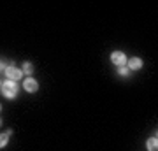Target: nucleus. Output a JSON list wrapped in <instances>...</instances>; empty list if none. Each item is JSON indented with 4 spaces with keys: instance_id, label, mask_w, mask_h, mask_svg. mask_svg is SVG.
Returning a JSON list of instances; mask_svg holds the SVG:
<instances>
[{
    "instance_id": "nucleus-1",
    "label": "nucleus",
    "mask_w": 158,
    "mask_h": 151,
    "mask_svg": "<svg viewBox=\"0 0 158 151\" xmlns=\"http://www.w3.org/2000/svg\"><path fill=\"white\" fill-rule=\"evenodd\" d=\"M2 93H4L7 99H14V97L18 95L16 81H6V83H2Z\"/></svg>"
},
{
    "instance_id": "nucleus-2",
    "label": "nucleus",
    "mask_w": 158,
    "mask_h": 151,
    "mask_svg": "<svg viewBox=\"0 0 158 151\" xmlns=\"http://www.w3.org/2000/svg\"><path fill=\"white\" fill-rule=\"evenodd\" d=\"M111 62H113L114 65H118V67H125V65H127V56H125V53H121V51H113V53H111Z\"/></svg>"
},
{
    "instance_id": "nucleus-3",
    "label": "nucleus",
    "mask_w": 158,
    "mask_h": 151,
    "mask_svg": "<svg viewBox=\"0 0 158 151\" xmlns=\"http://www.w3.org/2000/svg\"><path fill=\"white\" fill-rule=\"evenodd\" d=\"M6 74H7V78H9V81H18V79H21L23 70L14 67V65H9V67L6 69Z\"/></svg>"
},
{
    "instance_id": "nucleus-4",
    "label": "nucleus",
    "mask_w": 158,
    "mask_h": 151,
    "mask_svg": "<svg viewBox=\"0 0 158 151\" xmlns=\"http://www.w3.org/2000/svg\"><path fill=\"white\" fill-rule=\"evenodd\" d=\"M23 88L27 90L28 93H34V91L39 90V83H37L34 78H27L25 81H23Z\"/></svg>"
},
{
    "instance_id": "nucleus-5",
    "label": "nucleus",
    "mask_w": 158,
    "mask_h": 151,
    "mask_svg": "<svg viewBox=\"0 0 158 151\" xmlns=\"http://www.w3.org/2000/svg\"><path fill=\"white\" fill-rule=\"evenodd\" d=\"M128 67L132 69V70H139V69L142 67V60L139 58V56H134V58H130V60H128Z\"/></svg>"
},
{
    "instance_id": "nucleus-6",
    "label": "nucleus",
    "mask_w": 158,
    "mask_h": 151,
    "mask_svg": "<svg viewBox=\"0 0 158 151\" xmlns=\"http://www.w3.org/2000/svg\"><path fill=\"white\" fill-rule=\"evenodd\" d=\"M146 148H148V151H158V141H156V137H149L148 142H146Z\"/></svg>"
},
{
    "instance_id": "nucleus-7",
    "label": "nucleus",
    "mask_w": 158,
    "mask_h": 151,
    "mask_svg": "<svg viewBox=\"0 0 158 151\" xmlns=\"http://www.w3.org/2000/svg\"><path fill=\"white\" fill-rule=\"evenodd\" d=\"M12 134V130H7L6 134H0V148H6L9 142V135Z\"/></svg>"
},
{
    "instance_id": "nucleus-8",
    "label": "nucleus",
    "mask_w": 158,
    "mask_h": 151,
    "mask_svg": "<svg viewBox=\"0 0 158 151\" xmlns=\"http://www.w3.org/2000/svg\"><path fill=\"white\" fill-rule=\"evenodd\" d=\"M32 72H34V65H32L30 62H25V63H23V74L30 76Z\"/></svg>"
},
{
    "instance_id": "nucleus-9",
    "label": "nucleus",
    "mask_w": 158,
    "mask_h": 151,
    "mask_svg": "<svg viewBox=\"0 0 158 151\" xmlns=\"http://www.w3.org/2000/svg\"><path fill=\"white\" fill-rule=\"evenodd\" d=\"M118 72L121 74V76H127V74H128V69H125V67H119V69H118Z\"/></svg>"
},
{
    "instance_id": "nucleus-10",
    "label": "nucleus",
    "mask_w": 158,
    "mask_h": 151,
    "mask_svg": "<svg viewBox=\"0 0 158 151\" xmlns=\"http://www.w3.org/2000/svg\"><path fill=\"white\" fill-rule=\"evenodd\" d=\"M2 69H4V63H2V60H0V70H2Z\"/></svg>"
},
{
    "instance_id": "nucleus-11",
    "label": "nucleus",
    "mask_w": 158,
    "mask_h": 151,
    "mask_svg": "<svg viewBox=\"0 0 158 151\" xmlns=\"http://www.w3.org/2000/svg\"><path fill=\"white\" fill-rule=\"evenodd\" d=\"M0 111H2V106H0Z\"/></svg>"
},
{
    "instance_id": "nucleus-12",
    "label": "nucleus",
    "mask_w": 158,
    "mask_h": 151,
    "mask_svg": "<svg viewBox=\"0 0 158 151\" xmlns=\"http://www.w3.org/2000/svg\"><path fill=\"white\" fill-rule=\"evenodd\" d=\"M0 123H2V121H0Z\"/></svg>"
}]
</instances>
